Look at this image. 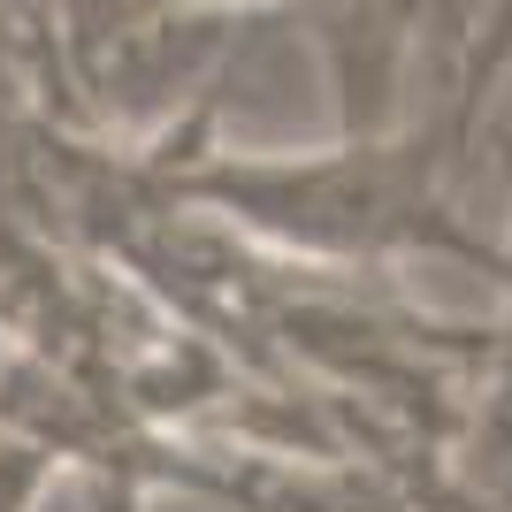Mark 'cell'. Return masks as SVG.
<instances>
[{"label":"cell","instance_id":"2","mask_svg":"<svg viewBox=\"0 0 512 512\" xmlns=\"http://www.w3.org/2000/svg\"><path fill=\"white\" fill-rule=\"evenodd\" d=\"M62 474L69 467H62V451L46 444V436L0 421V512H39L46 497H54Z\"/></svg>","mask_w":512,"mask_h":512},{"label":"cell","instance_id":"1","mask_svg":"<svg viewBox=\"0 0 512 512\" xmlns=\"http://www.w3.org/2000/svg\"><path fill=\"white\" fill-rule=\"evenodd\" d=\"M451 169H459V146L436 115V123H398L383 138H337L321 153L207 146L169 192L176 207L207 214L268 260H291L314 276H352L406 253L482 260L505 276V253H490L451 207Z\"/></svg>","mask_w":512,"mask_h":512}]
</instances>
